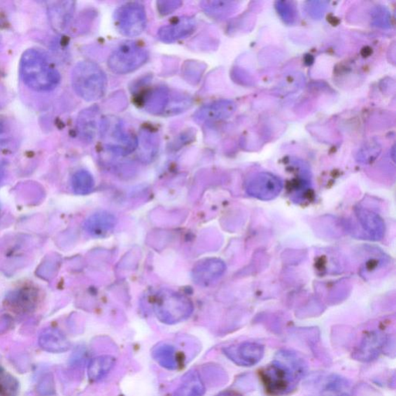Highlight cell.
I'll list each match as a JSON object with an SVG mask.
<instances>
[{
	"instance_id": "1",
	"label": "cell",
	"mask_w": 396,
	"mask_h": 396,
	"mask_svg": "<svg viewBox=\"0 0 396 396\" xmlns=\"http://www.w3.org/2000/svg\"><path fill=\"white\" fill-rule=\"evenodd\" d=\"M307 369V363L302 355L283 349L277 352L272 362L260 371V376L269 395L283 396L296 390Z\"/></svg>"
},
{
	"instance_id": "2",
	"label": "cell",
	"mask_w": 396,
	"mask_h": 396,
	"mask_svg": "<svg viewBox=\"0 0 396 396\" xmlns=\"http://www.w3.org/2000/svg\"><path fill=\"white\" fill-rule=\"evenodd\" d=\"M20 71L24 83L36 92L53 90L61 80L59 72L39 50L25 51L21 57Z\"/></svg>"
},
{
	"instance_id": "3",
	"label": "cell",
	"mask_w": 396,
	"mask_h": 396,
	"mask_svg": "<svg viewBox=\"0 0 396 396\" xmlns=\"http://www.w3.org/2000/svg\"><path fill=\"white\" fill-rule=\"evenodd\" d=\"M71 83L79 97L92 101L104 97L107 89V78L99 65L92 62L78 63L71 73Z\"/></svg>"
},
{
	"instance_id": "4",
	"label": "cell",
	"mask_w": 396,
	"mask_h": 396,
	"mask_svg": "<svg viewBox=\"0 0 396 396\" xmlns=\"http://www.w3.org/2000/svg\"><path fill=\"white\" fill-rule=\"evenodd\" d=\"M157 319L166 325H175L185 320L194 311V305L189 298L169 289L160 290L153 303Z\"/></svg>"
},
{
	"instance_id": "5",
	"label": "cell",
	"mask_w": 396,
	"mask_h": 396,
	"mask_svg": "<svg viewBox=\"0 0 396 396\" xmlns=\"http://www.w3.org/2000/svg\"><path fill=\"white\" fill-rule=\"evenodd\" d=\"M101 134L108 150L117 155H129L138 148V138L120 120L105 119L101 124Z\"/></svg>"
},
{
	"instance_id": "6",
	"label": "cell",
	"mask_w": 396,
	"mask_h": 396,
	"mask_svg": "<svg viewBox=\"0 0 396 396\" xmlns=\"http://www.w3.org/2000/svg\"><path fill=\"white\" fill-rule=\"evenodd\" d=\"M148 58L149 54L144 48L134 41H127L113 51L108 66L115 74L126 75L141 68Z\"/></svg>"
},
{
	"instance_id": "7",
	"label": "cell",
	"mask_w": 396,
	"mask_h": 396,
	"mask_svg": "<svg viewBox=\"0 0 396 396\" xmlns=\"http://www.w3.org/2000/svg\"><path fill=\"white\" fill-rule=\"evenodd\" d=\"M115 22L120 32L127 36L141 35L146 27L144 6L137 3L125 4L115 12Z\"/></svg>"
},
{
	"instance_id": "8",
	"label": "cell",
	"mask_w": 396,
	"mask_h": 396,
	"mask_svg": "<svg viewBox=\"0 0 396 396\" xmlns=\"http://www.w3.org/2000/svg\"><path fill=\"white\" fill-rule=\"evenodd\" d=\"M283 187V181L277 176L262 172L256 174L248 179L246 192L256 199L271 201L280 195Z\"/></svg>"
},
{
	"instance_id": "9",
	"label": "cell",
	"mask_w": 396,
	"mask_h": 396,
	"mask_svg": "<svg viewBox=\"0 0 396 396\" xmlns=\"http://www.w3.org/2000/svg\"><path fill=\"white\" fill-rule=\"evenodd\" d=\"M224 352L234 364L252 367L262 360L265 354V347L257 342L246 341L227 348Z\"/></svg>"
},
{
	"instance_id": "10",
	"label": "cell",
	"mask_w": 396,
	"mask_h": 396,
	"mask_svg": "<svg viewBox=\"0 0 396 396\" xmlns=\"http://www.w3.org/2000/svg\"><path fill=\"white\" fill-rule=\"evenodd\" d=\"M386 339V336L378 332L365 334L352 357L362 362L375 360L383 351Z\"/></svg>"
},
{
	"instance_id": "11",
	"label": "cell",
	"mask_w": 396,
	"mask_h": 396,
	"mask_svg": "<svg viewBox=\"0 0 396 396\" xmlns=\"http://www.w3.org/2000/svg\"><path fill=\"white\" fill-rule=\"evenodd\" d=\"M225 269V264L221 260L205 259L197 263L192 271V278L196 284L207 287L221 277Z\"/></svg>"
},
{
	"instance_id": "12",
	"label": "cell",
	"mask_w": 396,
	"mask_h": 396,
	"mask_svg": "<svg viewBox=\"0 0 396 396\" xmlns=\"http://www.w3.org/2000/svg\"><path fill=\"white\" fill-rule=\"evenodd\" d=\"M196 28V21L192 17H182L176 19L170 24L161 27L158 31L159 39L164 43H174L192 34Z\"/></svg>"
},
{
	"instance_id": "13",
	"label": "cell",
	"mask_w": 396,
	"mask_h": 396,
	"mask_svg": "<svg viewBox=\"0 0 396 396\" xmlns=\"http://www.w3.org/2000/svg\"><path fill=\"white\" fill-rule=\"evenodd\" d=\"M316 386L319 396H351L349 380L337 374L318 377Z\"/></svg>"
},
{
	"instance_id": "14",
	"label": "cell",
	"mask_w": 396,
	"mask_h": 396,
	"mask_svg": "<svg viewBox=\"0 0 396 396\" xmlns=\"http://www.w3.org/2000/svg\"><path fill=\"white\" fill-rule=\"evenodd\" d=\"M48 13L51 26L55 31L62 32L70 24L75 10L71 1L48 2Z\"/></svg>"
},
{
	"instance_id": "15",
	"label": "cell",
	"mask_w": 396,
	"mask_h": 396,
	"mask_svg": "<svg viewBox=\"0 0 396 396\" xmlns=\"http://www.w3.org/2000/svg\"><path fill=\"white\" fill-rule=\"evenodd\" d=\"M117 224L114 215L107 211L97 212L85 222V231L94 237H104L111 233Z\"/></svg>"
},
{
	"instance_id": "16",
	"label": "cell",
	"mask_w": 396,
	"mask_h": 396,
	"mask_svg": "<svg viewBox=\"0 0 396 396\" xmlns=\"http://www.w3.org/2000/svg\"><path fill=\"white\" fill-rule=\"evenodd\" d=\"M356 215L362 229L372 240L379 241L383 238L385 223L375 212L364 208H358Z\"/></svg>"
},
{
	"instance_id": "17",
	"label": "cell",
	"mask_w": 396,
	"mask_h": 396,
	"mask_svg": "<svg viewBox=\"0 0 396 396\" xmlns=\"http://www.w3.org/2000/svg\"><path fill=\"white\" fill-rule=\"evenodd\" d=\"M234 105L230 101H218L204 106L195 114L198 121H215L228 118L233 113Z\"/></svg>"
},
{
	"instance_id": "18",
	"label": "cell",
	"mask_w": 396,
	"mask_h": 396,
	"mask_svg": "<svg viewBox=\"0 0 396 396\" xmlns=\"http://www.w3.org/2000/svg\"><path fill=\"white\" fill-rule=\"evenodd\" d=\"M151 355L154 360L167 370H177L181 366V358L178 350L170 344H157L152 349Z\"/></svg>"
},
{
	"instance_id": "19",
	"label": "cell",
	"mask_w": 396,
	"mask_h": 396,
	"mask_svg": "<svg viewBox=\"0 0 396 396\" xmlns=\"http://www.w3.org/2000/svg\"><path fill=\"white\" fill-rule=\"evenodd\" d=\"M39 346L50 353H62L69 350L71 344L57 329L48 328L39 337Z\"/></svg>"
},
{
	"instance_id": "20",
	"label": "cell",
	"mask_w": 396,
	"mask_h": 396,
	"mask_svg": "<svg viewBox=\"0 0 396 396\" xmlns=\"http://www.w3.org/2000/svg\"><path fill=\"white\" fill-rule=\"evenodd\" d=\"M98 113L97 107H91L80 113L77 128L79 136L84 141L91 142L98 129Z\"/></svg>"
},
{
	"instance_id": "21",
	"label": "cell",
	"mask_w": 396,
	"mask_h": 396,
	"mask_svg": "<svg viewBox=\"0 0 396 396\" xmlns=\"http://www.w3.org/2000/svg\"><path fill=\"white\" fill-rule=\"evenodd\" d=\"M206 388L200 374L197 372H190L174 396H204Z\"/></svg>"
},
{
	"instance_id": "22",
	"label": "cell",
	"mask_w": 396,
	"mask_h": 396,
	"mask_svg": "<svg viewBox=\"0 0 396 396\" xmlns=\"http://www.w3.org/2000/svg\"><path fill=\"white\" fill-rule=\"evenodd\" d=\"M115 358L110 355L94 358L87 368V376L90 380L98 381L104 379L114 368Z\"/></svg>"
},
{
	"instance_id": "23",
	"label": "cell",
	"mask_w": 396,
	"mask_h": 396,
	"mask_svg": "<svg viewBox=\"0 0 396 396\" xmlns=\"http://www.w3.org/2000/svg\"><path fill=\"white\" fill-rule=\"evenodd\" d=\"M19 144L17 130L7 119L0 118V151H13Z\"/></svg>"
},
{
	"instance_id": "24",
	"label": "cell",
	"mask_w": 396,
	"mask_h": 396,
	"mask_svg": "<svg viewBox=\"0 0 396 396\" xmlns=\"http://www.w3.org/2000/svg\"><path fill=\"white\" fill-rule=\"evenodd\" d=\"M169 102V92L167 87H156L146 93L143 99L146 109L150 113H162Z\"/></svg>"
},
{
	"instance_id": "25",
	"label": "cell",
	"mask_w": 396,
	"mask_h": 396,
	"mask_svg": "<svg viewBox=\"0 0 396 396\" xmlns=\"http://www.w3.org/2000/svg\"><path fill=\"white\" fill-rule=\"evenodd\" d=\"M36 302V293L31 289H22L13 292L8 302L13 310L26 312L31 311Z\"/></svg>"
},
{
	"instance_id": "26",
	"label": "cell",
	"mask_w": 396,
	"mask_h": 396,
	"mask_svg": "<svg viewBox=\"0 0 396 396\" xmlns=\"http://www.w3.org/2000/svg\"><path fill=\"white\" fill-rule=\"evenodd\" d=\"M72 188L76 194L85 195L90 194L94 185L92 175L87 171H79L73 176Z\"/></svg>"
},
{
	"instance_id": "27",
	"label": "cell",
	"mask_w": 396,
	"mask_h": 396,
	"mask_svg": "<svg viewBox=\"0 0 396 396\" xmlns=\"http://www.w3.org/2000/svg\"><path fill=\"white\" fill-rule=\"evenodd\" d=\"M18 383L8 374L0 371V396H16Z\"/></svg>"
},
{
	"instance_id": "28",
	"label": "cell",
	"mask_w": 396,
	"mask_h": 396,
	"mask_svg": "<svg viewBox=\"0 0 396 396\" xmlns=\"http://www.w3.org/2000/svg\"><path fill=\"white\" fill-rule=\"evenodd\" d=\"M55 391V381L52 376H45L40 381L38 386V392L42 396H49L53 395Z\"/></svg>"
},
{
	"instance_id": "29",
	"label": "cell",
	"mask_w": 396,
	"mask_h": 396,
	"mask_svg": "<svg viewBox=\"0 0 396 396\" xmlns=\"http://www.w3.org/2000/svg\"><path fill=\"white\" fill-rule=\"evenodd\" d=\"M158 9L161 14H169L176 9H178V7L181 5V3L179 1H164V2H159L158 3Z\"/></svg>"
},
{
	"instance_id": "30",
	"label": "cell",
	"mask_w": 396,
	"mask_h": 396,
	"mask_svg": "<svg viewBox=\"0 0 396 396\" xmlns=\"http://www.w3.org/2000/svg\"><path fill=\"white\" fill-rule=\"evenodd\" d=\"M6 176V164L0 161V185L3 181Z\"/></svg>"
},
{
	"instance_id": "31",
	"label": "cell",
	"mask_w": 396,
	"mask_h": 396,
	"mask_svg": "<svg viewBox=\"0 0 396 396\" xmlns=\"http://www.w3.org/2000/svg\"><path fill=\"white\" fill-rule=\"evenodd\" d=\"M217 396H240L239 394L233 392H225L221 394H219Z\"/></svg>"
},
{
	"instance_id": "32",
	"label": "cell",
	"mask_w": 396,
	"mask_h": 396,
	"mask_svg": "<svg viewBox=\"0 0 396 396\" xmlns=\"http://www.w3.org/2000/svg\"><path fill=\"white\" fill-rule=\"evenodd\" d=\"M0 212H1V209H0Z\"/></svg>"
}]
</instances>
